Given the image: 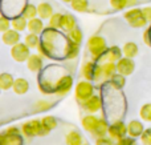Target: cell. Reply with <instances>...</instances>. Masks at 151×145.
<instances>
[{
	"instance_id": "34",
	"label": "cell",
	"mask_w": 151,
	"mask_h": 145,
	"mask_svg": "<svg viewBox=\"0 0 151 145\" xmlns=\"http://www.w3.org/2000/svg\"><path fill=\"white\" fill-rule=\"evenodd\" d=\"M66 33H68V39L69 40H72V41H76V43H78V44H81V41H82V39H83V35H82V31H81L80 28H77V27H76L74 29L66 32Z\"/></svg>"
},
{
	"instance_id": "20",
	"label": "cell",
	"mask_w": 151,
	"mask_h": 145,
	"mask_svg": "<svg viewBox=\"0 0 151 145\" xmlns=\"http://www.w3.org/2000/svg\"><path fill=\"white\" fill-rule=\"evenodd\" d=\"M107 133H109V124H107L106 120L99 119V123H98V125H97V128L90 133V135L94 136L96 138H98V137H104V136H106Z\"/></svg>"
},
{
	"instance_id": "31",
	"label": "cell",
	"mask_w": 151,
	"mask_h": 145,
	"mask_svg": "<svg viewBox=\"0 0 151 145\" xmlns=\"http://www.w3.org/2000/svg\"><path fill=\"white\" fill-rule=\"evenodd\" d=\"M63 20H64V15L53 13L49 19V27H52L55 29H63Z\"/></svg>"
},
{
	"instance_id": "10",
	"label": "cell",
	"mask_w": 151,
	"mask_h": 145,
	"mask_svg": "<svg viewBox=\"0 0 151 145\" xmlns=\"http://www.w3.org/2000/svg\"><path fill=\"white\" fill-rule=\"evenodd\" d=\"M117 71L118 73L123 75V76H130L134 71H135V63L133 59L130 57H122L117 61Z\"/></svg>"
},
{
	"instance_id": "38",
	"label": "cell",
	"mask_w": 151,
	"mask_h": 145,
	"mask_svg": "<svg viewBox=\"0 0 151 145\" xmlns=\"http://www.w3.org/2000/svg\"><path fill=\"white\" fill-rule=\"evenodd\" d=\"M96 145H114V140L110 136H104L96 138Z\"/></svg>"
},
{
	"instance_id": "11",
	"label": "cell",
	"mask_w": 151,
	"mask_h": 145,
	"mask_svg": "<svg viewBox=\"0 0 151 145\" xmlns=\"http://www.w3.org/2000/svg\"><path fill=\"white\" fill-rule=\"evenodd\" d=\"M27 68L33 73H39L42 69V56L36 55V53H31V56L27 60Z\"/></svg>"
},
{
	"instance_id": "14",
	"label": "cell",
	"mask_w": 151,
	"mask_h": 145,
	"mask_svg": "<svg viewBox=\"0 0 151 145\" xmlns=\"http://www.w3.org/2000/svg\"><path fill=\"white\" fill-rule=\"evenodd\" d=\"M122 49L117 45H113V47H109L107 51L105 52V55L102 56L104 59H106V61H113V63H117L119 59H122Z\"/></svg>"
},
{
	"instance_id": "43",
	"label": "cell",
	"mask_w": 151,
	"mask_h": 145,
	"mask_svg": "<svg viewBox=\"0 0 151 145\" xmlns=\"http://www.w3.org/2000/svg\"><path fill=\"white\" fill-rule=\"evenodd\" d=\"M126 4H127V7L133 8V7H135V5L138 4V0H126Z\"/></svg>"
},
{
	"instance_id": "12",
	"label": "cell",
	"mask_w": 151,
	"mask_h": 145,
	"mask_svg": "<svg viewBox=\"0 0 151 145\" xmlns=\"http://www.w3.org/2000/svg\"><path fill=\"white\" fill-rule=\"evenodd\" d=\"M20 32L16 31V29L13 28H9L8 31H5L4 33L1 35V40L3 43H4L5 45H8V47H13L15 44H17V43H20Z\"/></svg>"
},
{
	"instance_id": "45",
	"label": "cell",
	"mask_w": 151,
	"mask_h": 145,
	"mask_svg": "<svg viewBox=\"0 0 151 145\" xmlns=\"http://www.w3.org/2000/svg\"><path fill=\"white\" fill-rule=\"evenodd\" d=\"M82 145H88V144H82Z\"/></svg>"
},
{
	"instance_id": "24",
	"label": "cell",
	"mask_w": 151,
	"mask_h": 145,
	"mask_svg": "<svg viewBox=\"0 0 151 145\" xmlns=\"http://www.w3.org/2000/svg\"><path fill=\"white\" fill-rule=\"evenodd\" d=\"M65 143H66V145H82L83 140H82V136H81L80 132H77V130H70V132L65 136Z\"/></svg>"
},
{
	"instance_id": "18",
	"label": "cell",
	"mask_w": 151,
	"mask_h": 145,
	"mask_svg": "<svg viewBox=\"0 0 151 145\" xmlns=\"http://www.w3.org/2000/svg\"><path fill=\"white\" fill-rule=\"evenodd\" d=\"M102 68V79L110 80L115 73H117V63H113V61H106L101 65Z\"/></svg>"
},
{
	"instance_id": "22",
	"label": "cell",
	"mask_w": 151,
	"mask_h": 145,
	"mask_svg": "<svg viewBox=\"0 0 151 145\" xmlns=\"http://www.w3.org/2000/svg\"><path fill=\"white\" fill-rule=\"evenodd\" d=\"M37 13H39V17H41L42 20L50 19V16L53 15V7L49 3H40L37 5Z\"/></svg>"
},
{
	"instance_id": "6",
	"label": "cell",
	"mask_w": 151,
	"mask_h": 145,
	"mask_svg": "<svg viewBox=\"0 0 151 145\" xmlns=\"http://www.w3.org/2000/svg\"><path fill=\"white\" fill-rule=\"evenodd\" d=\"M82 76H83V79L89 80V81H94V80L102 79L101 65L96 64L94 61H88L82 68Z\"/></svg>"
},
{
	"instance_id": "35",
	"label": "cell",
	"mask_w": 151,
	"mask_h": 145,
	"mask_svg": "<svg viewBox=\"0 0 151 145\" xmlns=\"http://www.w3.org/2000/svg\"><path fill=\"white\" fill-rule=\"evenodd\" d=\"M9 28H12L11 20L7 17V16H0V32L4 33V32L8 31Z\"/></svg>"
},
{
	"instance_id": "5",
	"label": "cell",
	"mask_w": 151,
	"mask_h": 145,
	"mask_svg": "<svg viewBox=\"0 0 151 145\" xmlns=\"http://www.w3.org/2000/svg\"><path fill=\"white\" fill-rule=\"evenodd\" d=\"M29 49L31 48L25 43H17L13 47H11V56L16 63H27L28 57L31 56Z\"/></svg>"
},
{
	"instance_id": "29",
	"label": "cell",
	"mask_w": 151,
	"mask_h": 145,
	"mask_svg": "<svg viewBox=\"0 0 151 145\" xmlns=\"http://www.w3.org/2000/svg\"><path fill=\"white\" fill-rule=\"evenodd\" d=\"M41 123H42V125H44L45 130H47L48 133L52 132L53 129H56V128H57V119H56L55 116H45V117H42Z\"/></svg>"
},
{
	"instance_id": "44",
	"label": "cell",
	"mask_w": 151,
	"mask_h": 145,
	"mask_svg": "<svg viewBox=\"0 0 151 145\" xmlns=\"http://www.w3.org/2000/svg\"><path fill=\"white\" fill-rule=\"evenodd\" d=\"M63 1H64V3H72L73 0H63Z\"/></svg>"
},
{
	"instance_id": "19",
	"label": "cell",
	"mask_w": 151,
	"mask_h": 145,
	"mask_svg": "<svg viewBox=\"0 0 151 145\" xmlns=\"http://www.w3.org/2000/svg\"><path fill=\"white\" fill-rule=\"evenodd\" d=\"M29 32H32V33H42V31H44V23H42V19L41 17H33L31 19V20H28V28Z\"/></svg>"
},
{
	"instance_id": "21",
	"label": "cell",
	"mask_w": 151,
	"mask_h": 145,
	"mask_svg": "<svg viewBox=\"0 0 151 145\" xmlns=\"http://www.w3.org/2000/svg\"><path fill=\"white\" fill-rule=\"evenodd\" d=\"M13 83H15V79L11 73H7V72L0 73V89L1 91L12 89Z\"/></svg>"
},
{
	"instance_id": "42",
	"label": "cell",
	"mask_w": 151,
	"mask_h": 145,
	"mask_svg": "<svg viewBox=\"0 0 151 145\" xmlns=\"http://www.w3.org/2000/svg\"><path fill=\"white\" fill-rule=\"evenodd\" d=\"M142 12H143L145 17L147 19V21H149V23H151V7H145V8H142Z\"/></svg>"
},
{
	"instance_id": "8",
	"label": "cell",
	"mask_w": 151,
	"mask_h": 145,
	"mask_svg": "<svg viewBox=\"0 0 151 145\" xmlns=\"http://www.w3.org/2000/svg\"><path fill=\"white\" fill-rule=\"evenodd\" d=\"M72 87H73V79H72V76L64 75V76H60V79L56 83L55 93L57 96H65L66 93L70 92Z\"/></svg>"
},
{
	"instance_id": "9",
	"label": "cell",
	"mask_w": 151,
	"mask_h": 145,
	"mask_svg": "<svg viewBox=\"0 0 151 145\" xmlns=\"http://www.w3.org/2000/svg\"><path fill=\"white\" fill-rule=\"evenodd\" d=\"M81 107H82V109L85 112H88V113H97L98 111H101L102 108V99L101 96L98 95H93L90 99H88L86 101H83L82 104H81Z\"/></svg>"
},
{
	"instance_id": "39",
	"label": "cell",
	"mask_w": 151,
	"mask_h": 145,
	"mask_svg": "<svg viewBox=\"0 0 151 145\" xmlns=\"http://www.w3.org/2000/svg\"><path fill=\"white\" fill-rule=\"evenodd\" d=\"M118 145H135V138L134 137H130V136H126V137L121 138V140L117 141Z\"/></svg>"
},
{
	"instance_id": "28",
	"label": "cell",
	"mask_w": 151,
	"mask_h": 145,
	"mask_svg": "<svg viewBox=\"0 0 151 145\" xmlns=\"http://www.w3.org/2000/svg\"><path fill=\"white\" fill-rule=\"evenodd\" d=\"M21 15L25 19H28V20H31V19H33V17H37V16H39V13H37V7L33 4H25L23 7V9H21Z\"/></svg>"
},
{
	"instance_id": "2",
	"label": "cell",
	"mask_w": 151,
	"mask_h": 145,
	"mask_svg": "<svg viewBox=\"0 0 151 145\" xmlns=\"http://www.w3.org/2000/svg\"><path fill=\"white\" fill-rule=\"evenodd\" d=\"M21 132L25 137H36V136H45L48 132L45 130L44 125H42L41 120H32V121L24 123L21 125Z\"/></svg>"
},
{
	"instance_id": "36",
	"label": "cell",
	"mask_w": 151,
	"mask_h": 145,
	"mask_svg": "<svg viewBox=\"0 0 151 145\" xmlns=\"http://www.w3.org/2000/svg\"><path fill=\"white\" fill-rule=\"evenodd\" d=\"M110 5L111 8H114L115 11H122L125 8H127L126 0H110Z\"/></svg>"
},
{
	"instance_id": "23",
	"label": "cell",
	"mask_w": 151,
	"mask_h": 145,
	"mask_svg": "<svg viewBox=\"0 0 151 145\" xmlns=\"http://www.w3.org/2000/svg\"><path fill=\"white\" fill-rule=\"evenodd\" d=\"M11 24H12L13 29H16L19 32H23L24 29L28 28V19H25L23 15H19V16H15L11 20Z\"/></svg>"
},
{
	"instance_id": "16",
	"label": "cell",
	"mask_w": 151,
	"mask_h": 145,
	"mask_svg": "<svg viewBox=\"0 0 151 145\" xmlns=\"http://www.w3.org/2000/svg\"><path fill=\"white\" fill-rule=\"evenodd\" d=\"M98 123H99V117H97V116H94V115L89 113V115H86V116L82 119V128L86 130V132L91 133L97 128Z\"/></svg>"
},
{
	"instance_id": "1",
	"label": "cell",
	"mask_w": 151,
	"mask_h": 145,
	"mask_svg": "<svg viewBox=\"0 0 151 145\" xmlns=\"http://www.w3.org/2000/svg\"><path fill=\"white\" fill-rule=\"evenodd\" d=\"M123 16H125L127 23L130 24L133 28H143V27H146V24L149 23L147 19L145 17L143 12H142V8L133 7L129 11H126Z\"/></svg>"
},
{
	"instance_id": "27",
	"label": "cell",
	"mask_w": 151,
	"mask_h": 145,
	"mask_svg": "<svg viewBox=\"0 0 151 145\" xmlns=\"http://www.w3.org/2000/svg\"><path fill=\"white\" fill-rule=\"evenodd\" d=\"M76 27H77V20H76L74 16L69 15V13L64 15V20H63V29L64 31L69 32V31H72V29H74Z\"/></svg>"
},
{
	"instance_id": "47",
	"label": "cell",
	"mask_w": 151,
	"mask_h": 145,
	"mask_svg": "<svg viewBox=\"0 0 151 145\" xmlns=\"http://www.w3.org/2000/svg\"><path fill=\"white\" fill-rule=\"evenodd\" d=\"M0 92H1V89H0Z\"/></svg>"
},
{
	"instance_id": "7",
	"label": "cell",
	"mask_w": 151,
	"mask_h": 145,
	"mask_svg": "<svg viewBox=\"0 0 151 145\" xmlns=\"http://www.w3.org/2000/svg\"><path fill=\"white\" fill-rule=\"evenodd\" d=\"M107 135L114 141L121 140V138L126 137V135H127V125L123 121H121V120L114 121L113 124L109 125V133H107Z\"/></svg>"
},
{
	"instance_id": "32",
	"label": "cell",
	"mask_w": 151,
	"mask_h": 145,
	"mask_svg": "<svg viewBox=\"0 0 151 145\" xmlns=\"http://www.w3.org/2000/svg\"><path fill=\"white\" fill-rule=\"evenodd\" d=\"M72 9L76 12H86L89 8V1L88 0H73L70 3Z\"/></svg>"
},
{
	"instance_id": "46",
	"label": "cell",
	"mask_w": 151,
	"mask_h": 145,
	"mask_svg": "<svg viewBox=\"0 0 151 145\" xmlns=\"http://www.w3.org/2000/svg\"><path fill=\"white\" fill-rule=\"evenodd\" d=\"M114 145H118V144H114Z\"/></svg>"
},
{
	"instance_id": "25",
	"label": "cell",
	"mask_w": 151,
	"mask_h": 145,
	"mask_svg": "<svg viewBox=\"0 0 151 145\" xmlns=\"http://www.w3.org/2000/svg\"><path fill=\"white\" fill-rule=\"evenodd\" d=\"M122 52H123V55H125L126 57L133 59V57H135V56L138 55L139 48H138V45H137L135 43L127 41V43H125V45H123Z\"/></svg>"
},
{
	"instance_id": "4",
	"label": "cell",
	"mask_w": 151,
	"mask_h": 145,
	"mask_svg": "<svg viewBox=\"0 0 151 145\" xmlns=\"http://www.w3.org/2000/svg\"><path fill=\"white\" fill-rule=\"evenodd\" d=\"M88 49L94 59H101L107 51L106 41L102 36H91L88 40Z\"/></svg>"
},
{
	"instance_id": "3",
	"label": "cell",
	"mask_w": 151,
	"mask_h": 145,
	"mask_svg": "<svg viewBox=\"0 0 151 145\" xmlns=\"http://www.w3.org/2000/svg\"><path fill=\"white\" fill-rule=\"evenodd\" d=\"M93 95H94V87L89 80L85 79L77 83V85L74 88V96L80 104H82L83 101L90 99Z\"/></svg>"
},
{
	"instance_id": "41",
	"label": "cell",
	"mask_w": 151,
	"mask_h": 145,
	"mask_svg": "<svg viewBox=\"0 0 151 145\" xmlns=\"http://www.w3.org/2000/svg\"><path fill=\"white\" fill-rule=\"evenodd\" d=\"M143 41L146 43L149 47H151V27L143 32Z\"/></svg>"
},
{
	"instance_id": "17",
	"label": "cell",
	"mask_w": 151,
	"mask_h": 145,
	"mask_svg": "<svg viewBox=\"0 0 151 145\" xmlns=\"http://www.w3.org/2000/svg\"><path fill=\"white\" fill-rule=\"evenodd\" d=\"M12 91L16 93V95H19V96L25 95V93L29 91V83H28V80L23 79V77L15 79V83H13Z\"/></svg>"
},
{
	"instance_id": "40",
	"label": "cell",
	"mask_w": 151,
	"mask_h": 145,
	"mask_svg": "<svg viewBox=\"0 0 151 145\" xmlns=\"http://www.w3.org/2000/svg\"><path fill=\"white\" fill-rule=\"evenodd\" d=\"M36 107L37 109H40V111H47L48 108H50L52 107V104L49 103V101H45V100H40L39 103H36Z\"/></svg>"
},
{
	"instance_id": "26",
	"label": "cell",
	"mask_w": 151,
	"mask_h": 145,
	"mask_svg": "<svg viewBox=\"0 0 151 145\" xmlns=\"http://www.w3.org/2000/svg\"><path fill=\"white\" fill-rule=\"evenodd\" d=\"M126 76H123V75H121V73H115L114 76L111 77V79L109 80L110 81V85H111L113 88H114V89H122L123 87H125L126 85V79H125Z\"/></svg>"
},
{
	"instance_id": "33",
	"label": "cell",
	"mask_w": 151,
	"mask_h": 145,
	"mask_svg": "<svg viewBox=\"0 0 151 145\" xmlns=\"http://www.w3.org/2000/svg\"><path fill=\"white\" fill-rule=\"evenodd\" d=\"M139 116L143 121L146 123H151V103L143 104L139 109Z\"/></svg>"
},
{
	"instance_id": "37",
	"label": "cell",
	"mask_w": 151,
	"mask_h": 145,
	"mask_svg": "<svg viewBox=\"0 0 151 145\" xmlns=\"http://www.w3.org/2000/svg\"><path fill=\"white\" fill-rule=\"evenodd\" d=\"M141 143L143 145H151V128H147L143 130L141 136Z\"/></svg>"
},
{
	"instance_id": "13",
	"label": "cell",
	"mask_w": 151,
	"mask_h": 145,
	"mask_svg": "<svg viewBox=\"0 0 151 145\" xmlns=\"http://www.w3.org/2000/svg\"><path fill=\"white\" fill-rule=\"evenodd\" d=\"M143 130H145V127L142 124V121H139V120H131L127 124V135L130 137H134V138L141 137Z\"/></svg>"
},
{
	"instance_id": "15",
	"label": "cell",
	"mask_w": 151,
	"mask_h": 145,
	"mask_svg": "<svg viewBox=\"0 0 151 145\" xmlns=\"http://www.w3.org/2000/svg\"><path fill=\"white\" fill-rule=\"evenodd\" d=\"M78 53H80V44L68 39V43L64 47V56L66 59H74L78 56Z\"/></svg>"
},
{
	"instance_id": "30",
	"label": "cell",
	"mask_w": 151,
	"mask_h": 145,
	"mask_svg": "<svg viewBox=\"0 0 151 145\" xmlns=\"http://www.w3.org/2000/svg\"><path fill=\"white\" fill-rule=\"evenodd\" d=\"M24 43H25L29 48H37L40 45V43H41V40H40V37L37 33L29 32V33L24 37Z\"/></svg>"
}]
</instances>
